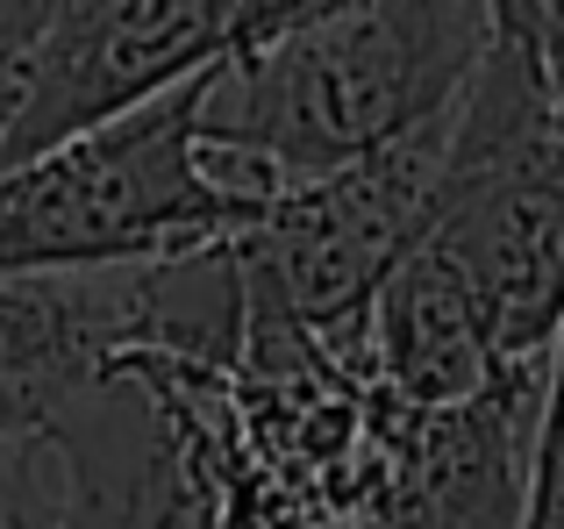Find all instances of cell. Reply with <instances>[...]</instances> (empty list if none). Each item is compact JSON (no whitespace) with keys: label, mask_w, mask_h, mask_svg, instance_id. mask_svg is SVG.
<instances>
[{"label":"cell","mask_w":564,"mask_h":529,"mask_svg":"<svg viewBox=\"0 0 564 529\" xmlns=\"http://www.w3.org/2000/svg\"><path fill=\"white\" fill-rule=\"evenodd\" d=\"M486 43L494 8H301L272 43L215 65L200 100V158L229 194L272 208L293 186H315L443 122L471 86Z\"/></svg>","instance_id":"cell-1"},{"label":"cell","mask_w":564,"mask_h":529,"mask_svg":"<svg viewBox=\"0 0 564 529\" xmlns=\"http://www.w3.org/2000/svg\"><path fill=\"white\" fill-rule=\"evenodd\" d=\"M479 301L494 365H551L564 344V122L522 0L494 8L471 86L451 108L436 237Z\"/></svg>","instance_id":"cell-2"},{"label":"cell","mask_w":564,"mask_h":529,"mask_svg":"<svg viewBox=\"0 0 564 529\" xmlns=\"http://www.w3.org/2000/svg\"><path fill=\"white\" fill-rule=\"evenodd\" d=\"M200 72L143 115L0 172V279L22 272H108L243 244L264 223L258 201L229 194L200 158Z\"/></svg>","instance_id":"cell-3"},{"label":"cell","mask_w":564,"mask_h":529,"mask_svg":"<svg viewBox=\"0 0 564 529\" xmlns=\"http://www.w3.org/2000/svg\"><path fill=\"white\" fill-rule=\"evenodd\" d=\"M301 8L286 0H65L43 14L14 65V108L0 122V172L143 115L200 72L272 43Z\"/></svg>","instance_id":"cell-4"},{"label":"cell","mask_w":564,"mask_h":529,"mask_svg":"<svg viewBox=\"0 0 564 529\" xmlns=\"http://www.w3.org/2000/svg\"><path fill=\"white\" fill-rule=\"evenodd\" d=\"M443 172H451V115L329 180L279 194L264 223L236 244V258L286 301L293 322H307L365 373V315L386 279L436 237Z\"/></svg>","instance_id":"cell-5"},{"label":"cell","mask_w":564,"mask_h":529,"mask_svg":"<svg viewBox=\"0 0 564 529\" xmlns=\"http://www.w3.org/2000/svg\"><path fill=\"white\" fill-rule=\"evenodd\" d=\"M543 401L551 365H514L494 393L465 408H400L393 494L379 529H522Z\"/></svg>","instance_id":"cell-6"},{"label":"cell","mask_w":564,"mask_h":529,"mask_svg":"<svg viewBox=\"0 0 564 529\" xmlns=\"http://www.w3.org/2000/svg\"><path fill=\"white\" fill-rule=\"evenodd\" d=\"M137 344V264L0 279V444L51 430Z\"/></svg>","instance_id":"cell-7"},{"label":"cell","mask_w":564,"mask_h":529,"mask_svg":"<svg viewBox=\"0 0 564 529\" xmlns=\"http://www.w3.org/2000/svg\"><path fill=\"white\" fill-rule=\"evenodd\" d=\"M365 373L386 401L414 408V415L465 408L508 379L494 365V344H486L479 301H471L465 272L451 264L443 244H422L379 287L372 315H365Z\"/></svg>","instance_id":"cell-8"},{"label":"cell","mask_w":564,"mask_h":529,"mask_svg":"<svg viewBox=\"0 0 564 529\" xmlns=\"http://www.w3.org/2000/svg\"><path fill=\"white\" fill-rule=\"evenodd\" d=\"M0 529H79L72 473L51 430H22L0 444Z\"/></svg>","instance_id":"cell-9"},{"label":"cell","mask_w":564,"mask_h":529,"mask_svg":"<svg viewBox=\"0 0 564 529\" xmlns=\"http://www.w3.org/2000/svg\"><path fill=\"white\" fill-rule=\"evenodd\" d=\"M522 529H564V344L551 358V401L536 430V465H529V516Z\"/></svg>","instance_id":"cell-10"},{"label":"cell","mask_w":564,"mask_h":529,"mask_svg":"<svg viewBox=\"0 0 564 529\" xmlns=\"http://www.w3.org/2000/svg\"><path fill=\"white\" fill-rule=\"evenodd\" d=\"M529 36H536V57H543V79H551V100H557V122H564V0H529Z\"/></svg>","instance_id":"cell-11"}]
</instances>
